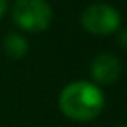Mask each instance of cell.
Here are the masks:
<instances>
[{"label": "cell", "instance_id": "1", "mask_svg": "<svg viewBox=\"0 0 127 127\" xmlns=\"http://www.w3.org/2000/svg\"><path fill=\"white\" fill-rule=\"evenodd\" d=\"M105 106V95L91 81H74L60 91L59 108L67 119L89 122L96 119Z\"/></svg>", "mask_w": 127, "mask_h": 127}, {"label": "cell", "instance_id": "2", "mask_svg": "<svg viewBox=\"0 0 127 127\" xmlns=\"http://www.w3.org/2000/svg\"><path fill=\"white\" fill-rule=\"evenodd\" d=\"M12 19L28 33H41L50 28L53 10L46 0H16L12 5Z\"/></svg>", "mask_w": 127, "mask_h": 127}, {"label": "cell", "instance_id": "3", "mask_svg": "<svg viewBox=\"0 0 127 127\" xmlns=\"http://www.w3.org/2000/svg\"><path fill=\"white\" fill-rule=\"evenodd\" d=\"M81 26L91 34L106 36L120 28V14L110 3H91L81 14Z\"/></svg>", "mask_w": 127, "mask_h": 127}, {"label": "cell", "instance_id": "4", "mask_svg": "<svg viewBox=\"0 0 127 127\" xmlns=\"http://www.w3.org/2000/svg\"><path fill=\"white\" fill-rule=\"evenodd\" d=\"M120 70H122V65H120V60L110 53V52H105V53H100L93 64H91V77L95 81V84L98 86H110L113 84L119 76H120Z\"/></svg>", "mask_w": 127, "mask_h": 127}, {"label": "cell", "instance_id": "5", "mask_svg": "<svg viewBox=\"0 0 127 127\" xmlns=\"http://www.w3.org/2000/svg\"><path fill=\"white\" fill-rule=\"evenodd\" d=\"M3 50H5L9 59L19 60V59H22L28 53L29 46H28V41H26V38L22 34H19V33H9L3 38Z\"/></svg>", "mask_w": 127, "mask_h": 127}, {"label": "cell", "instance_id": "6", "mask_svg": "<svg viewBox=\"0 0 127 127\" xmlns=\"http://www.w3.org/2000/svg\"><path fill=\"white\" fill-rule=\"evenodd\" d=\"M119 43H120L124 48H127V29H122V31L119 33Z\"/></svg>", "mask_w": 127, "mask_h": 127}, {"label": "cell", "instance_id": "7", "mask_svg": "<svg viewBox=\"0 0 127 127\" xmlns=\"http://www.w3.org/2000/svg\"><path fill=\"white\" fill-rule=\"evenodd\" d=\"M7 9H9V2H7V0H0V19L5 16Z\"/></svg>", "mask_w": 127, "mask_h": 127}, {"label": "cell", "instance_id": "8", "mask_svg": "<svg viewBox=\"0 0 127 127\" xmlns=\"http://www.w3.org/2000/svg\"><path fill=\"white\" fill-rule=\"evenodd\" d=\"M119 127H127V126H119Z\"/></svg>", "mask_w": 127, "mask_h": 127}]
</instances>
